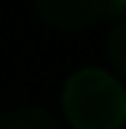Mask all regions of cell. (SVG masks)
<instances>
[{
	"label": "cell",
	"mask_w": 126,
	"mask_h": 129,
	"mask_svg": "<svg viewBox=\"0 0 126 129\" xmlns=\"http://www.w3.org/2000/svg\"><path fill=\"white\" fill-rule=\"evenodd\" d=\"M63 115L75 129H120L126 92L103 69H80L63 86Z\"/></svg>",
	"instance_id": "1"
},
{
	"label": "cell",
	"mask_w": 126,
	"mask_h": 129,
	"mask_svg": "<svg viewBox=\"0 0 126 129\" xmlns=\"http://www.w3.org/2000/svg\"><path fill=\"white\" fill-rule=\"evenodd\" d=\"M34 12L43 23L55 29L77 32L95 26L98 20L120 17L126 9H120L115 0H34Z\"/></svg>",
	"instance_id": "2"
},
{
	"label": "cell",
	"mask_w": 126,
	"mask_h": 129,
	"mask_svg": "<svg viewBox=\"0 0 126 129\" xmlns=\"http://www.w3.org/2000/svg\"><path fill=\"white\" fill-rule=\"evenodd\" d=\"M0 129H60V123L40 106H20L0 115Z\"/></svg>",
	"instance_id": "3"
},
{
	"label": "cell",
	"mask_w": 126,
	"mask_h": 129,
	"mask_svg": "<svg viewBox=\"0 0 126 129\" xmlns=\"http://www.w3.org/2000/svg\"><path fill=\"white\" fill-rule=\"evenodd\" d=\"M106 55L112 60L115 72L126 80V17L115 20V26L109 29V37H106Z\"/></svg>",
	"instance_id": "4"
},
{
	"label": "cell",
	"mask_w": 126,
	"mask_h": 129,
	"mask_svg": "<svg viewBox=\"0 0 126 129\" xmlns=\"http://www.w3.org/2000/svg\"><path fill=\"white\" fill-rule=\"evenodd\" d=\"M115 3H117V6H120V9H126V0H115Z\"/></svg>",
	"instance_id": "5"
}]
</instances>
